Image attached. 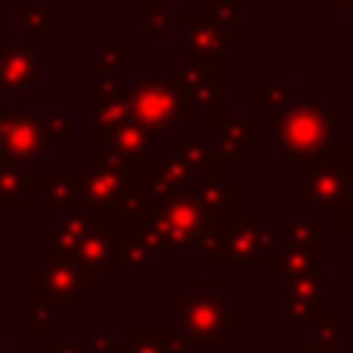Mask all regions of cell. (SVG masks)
<instances>
[{"mask_svg":"<svg viewBox=\"0 0 353 353\" xmlns=\"http://www.w3.org/2000/svg\"><path fill=\"white\" fill-rule=\"evenodd\" d=\"M279 248V232L263 211H239L226 220L220 267H267Z\"/></svg>","mask_w":353,"mask_h":353,"instance_id":"7","label":"cell"},{"mask_svg":"<svg viewBox=\"0 0 353 353\" xmlns=\"http://www.w3.org/2000/svg\"><path fill=\"white\" fill-rule=\"evenodd\" d=\"M168 325L195 350H223L239 335V298L220 279H189L168 298Z\"/></svg>","mask_w":353,"mask_h":353,"instance_id":"1","label":"cell"},{"mask_svg":"<svg viewBox=\"0 0 353 353\" xmlns=\"http://www.w3.org/2000/svg\"><path fill=\"white\" fill-rule=\"evenodd\" d=\"M128 109H130V121H137L155 137H165L171 130H183V128H195V121L201 115L171 72L140 74L137 84L128 87Z\"/></svg>","mask_w":353,"mask_h":353,"instance_id":"2","label":"cell"},{"mask_svg":"<svg viewBox=\"0 0 353 353\" xmlns=\"http://www.w3.org/2000/svg\"><path fill=\"white\" fill-rule=\"evenodd\" d=\"M223 236H226V223H208L205 232L195 242V263L199 267H220L223 261Z\"/></svg>","mask_w":353,"mask_h":353,"instance_id":"32","label":"cell"},{"mask_svg":"<svg viewBox=\"0 0 353 353\" xmlns=\"http://www.w3.org/2000/svg\"><path fill=\"white\" fill-rule=\"evenodd\" d=\"M294 99H298V87L294 84H273V81H267V84H254V90H251L254 112H261L267 118L282 112L285 105H292Z\"/></svg>","mask_w":353,"mask_h":353,"instance_id":"28","label":"cell"},{"mask_svg":"<svg viewBox=\"0 0 353 353\" xmlns=\"http://www.w3.org/2000/svg\"><path fill=\"white\" fill-rule=\"evenodd\" d=\"M298 353H347L338 341H325L319 335H307V338H298Z\"/></svg>","mask_w":353,"mask_h":353,"instance_id":"33","label":"cell"},{"mask_svg":"<svg viewBox=\"0 0 353 353\" xmlns=\"http://www.w3.org/2000/svg\"><path fill=\"white\" fill-rule=\"evenodd\" d=\"M338 232H341V239L353 248V201L347 211H341V220H338Z\"/></svg>","mask_w":353,"mask_h":353,"instance_id":"36","label":"cell"},{"mask_svg":"<svg viewBox=\"0 0 353 353\" xmlns=\"http://www.w3.org/2000/svg\"><path fill=\"white\" fill-rule=\"evenodd\" d=\"M338 294V282L325 279V276H307L298 282H285L282 285V310H285V323L304 325L313 323L316 313L325 307V298Z\"/></svg>","mask_w":353,"mask_h":353,"instance_id":"16","label":"cell"},{"mask_svg":"<svg viewBox=\"0 0 353 353\" xmlns=\"http://www.w3.org/2000/svg\"><path fill=\"white\" fill-rule=\"evenodd\" d=\"M31 195H37L43 211L65 214L84 208V183L81 168H34L31 171Z\"/></svg>","mask_w":353,"mask_h":353,"instance_id":"14","label":"cell"},{"mask_svg":"<svg viewBox=\"0 0 353 353\" xmlns=\"http://www.w3.org/2000/svg\"><path fill=\"white\" fill-rule=\"evenodd\" d=\"M41 353H84V344H81V338H72V341L50 338V341H41Z\"/></svg>","mask_w":353,"mask_h":353,"instance_id":"35","label":"cell"},{"mask_svg":"<svg viewBox=\"0 0 353 353\" xmlns=\"http://www.w3.org/2000/svg\"><path fill=\"white\" fill-rule=\"evenodd\" d=\"M325 12H350L353 16V0H323Z\"/></svg>","mask_w":353,"mask_h":353,"instance_id":"38","label":"cell"},{"mask_svg":"<svg viewBox=\"0 0 353 353\" xmlns=\"http://www.w3.org/2000/svg\"><path fill=\"white\" fill-rule=\"evenodd\" d=\"M168 152L195 176V183L208 180V176H217V174H230L223 159H220L211 143H205V140H171L168 143Z\"/></svg>","mask_w":353,"mask_h":353,"instance_id":"24","label":"cell"},{"mask_svg":"<svg viewBox=\"0 0 353 353\" xmlns=\"http://www.w3.org/2000/svg\"><path fill=\"white\" fill-rule=\"evenodd\" d=\"M350 103H353V87H350Z\"/></svg>","mask_w":353,"mask_h":353,"instance_id":"40","label":"cell"},{"mask_svg":"<svg viewBox=\"0 0 353 353\" xmlns=\"http://www.w3.org/2000/svg\"><path fill=\"white\" fill-rule=\"evenodd\" d=\"M307 276H323V248L279 242L273 261L267 263V279L285 285V282H298Z\"/></svg>","mask_w":353,"mask_h":353,"instance_id":"20","label":"cell"},{"mask_svg":"<svg viewBox=\"0 0 353 353\" xmlns=\"http://www.w3.org/2000/svg\"><path fill=\"white\" fill-rule=\"evenodd\" d=\"M84 134L87 140L105 143L124 121H130V109H128V93L124 97H93L84 93Z\"/></svg>","mask_w":353,"mask_h":353,"instance_id":"22","label":"cell"},{"mask_svg":"<svg viewBox=\"0 0 353 353\" xmlns=\"http://www.w3.org/2000/svg\"><path fill=\"white\" fill-rule=\"evenodd\" d=\"M350 22H353V16H350Z\"/></svg>","mask_w":353,"mask_h":353,"instance_id":"41","label":"cell"},{"mask_svg":"<svg viewBox=\"0 0 353 353\" xmlns=\"http://www.w3.org/2000/svg\"><path fill=\"white\" fill-rule=\"evenodd\" d=\"M47 130L50 137H53V143H62L72 137V118H68V112H53V115H47Z\"/></svg>","mask_w":353,"mask_h":353,"instance_id":"34","label":"cell"},{"mask_svg":"<svg viewBox=\"0 0 353 353\" xmlns=\"http://www.w3.org/2000/svg\"><path fill=\"white\" fill-rule=\"evenodd\" d=\"M140 217H143V223L149 226V232L159 239L161 254L192 251L199 236L205 232V226L211 223L208 214L201 211V205L192 199V192L155 201L146 211H140Z\"/></svg>","mask_w":353,"mask_h":353,"instance_id":"6","label":"cell"},{"mask_svg":"<svg viewBox=\"0 0 353 353\" xmlns=\"http://www.w3.org/2000/svg\"><path fill=\"white\" fill-rule=\"evenodd\" d=\"M12 25L25 31L28 43H50L59 34V3L56 0H12Z\"/></svg>","mask_w":353,"mask_h":353,"instance_id":"21","label":"cell"},{"mask_svg":"<svg viewBox=\"0 0 353 353\" xmlns=\"http://www.w3.org/2000/svg\"><path fill=\"white\" fill-rule=\"evenodd\" d=\"M211 146L230 171L239 168V159L254 152V118L248 112H217V115H211Z\"/></svg>","mask_w":353,"mask_h":353,"instance_id":"15","label":"cell"},{"mask_svg":"<svg viewBox=\"0 0 353 353\" xmlns=\"http://www.w3.org/2000/svg\"><path fill=\"white\" fill-rule=\"evenodd\" d=\"M226 59H199V56H183L180 68H174V78L183 84L186 97L199 112H223L226 99Z\"/></svg>","mask_w":353,"mask_h":353,"instance_id":"12","label":"cell"},{"mask_svg":"<svg viewBox=\"0 0 353 353\" xmlns=\"http://www.w3.org/2000/svg\"><path fill=\"white\" fill-rule=\"evenodd\" d=\"M176 16L171 0H143L140 3V37L149 43H161L176 31Z\"/></svg>","mask_w":353,"mask_h":353,"instance_id":"27","label":"cell"},{"mask_svg":"<svg viewBox=\"0 0 353 353\" xmlns=\"http://www.w3.org/2000/svg\"><path fill=\"white\" fill-rule=\"evenodd\" d=\"M325 239V226L323 217L313 211H282V242L292 245H304V248H323Z\"/></svg>","mask_w":353,"mask_h":353,"instance_id":"26","label":"cell"},{"mask_svg":"<svg viewBox=\"0 0 353 353\" xmlns=\"http://www.w3.org/2000/svg\"><path fill=\"white\" fill-rule=\"evenodd\" d=\"M31 171H34V168H25V165H16V161L0 159V211L3 214H19L28 208Z\"/></svg>","mask_w":353,"mask_h":353,"instance_id":"25","label":"cell"},{"mask_svg":"<svg viewBox=\"0 0 353 353\" xmlns=\"http://www.w3.org/2000/svg\"><path fill=\"white\" fill-rule=\"evenodd\" d=\"M81 183H84L87 208L97 211L99 217H109V214H137V208H140L137 186H134V171H128L121 161H115L103 149L84 155Z\"/></svg>","mask_w":353,"mask_h":353,"instance_id":"5","label":"cell"},{"mask_svg":"<svg viewBox=\"0 0 353 353\" xmlns=\"http://www.w3.org/2000/svg\"><path fill=\"white\" fill-rule=\"evenodd\" d=\"M103 223L115 232L118 267H121L124 279L128 282L143 279V273H146L155 257L161 254L159 239L149 232V226L143 223L140 214H109V217H103Z\"/></svg>","mask_w":353,"mask_h":353,"instance_id":"11","label":"cell"},{"mask_svg":"<svg viewBox=\"0 0 353 353\" xmlns=\"http://www.w3.org/2000/svg\"><path fill=\"white\" fill-rule=\"evenodd\" d=\"M74 270L81 273L84 285L90 288L93 294H99V285L109 279H115L118 273V242H115V232L99 220L78 245H74V254H72Z\"/></svg>","mask_w":353,"mask_h":353,"instance_id":"13","label":"cell"},{"mask_svg":"<svg viewBox=\"0 0 353 353\" xmlns=\"http://www.w3.org/2000/svg\"><path fill=\"white\" fill-rule=\"evenodd\" d=\"M192 199L201 205V211L208 214L211 223H226V220H232L242 211L239 208V183L230 180L226 174L208 176V180L195 183Z\"/></svg>","mask_w":353,"mask_h":353,"instance_id":"23","label":"cell"},{"mask_svg":"<svg viewBox=\"0 0 353 353\" xmlns=\"http://www.w3.org/2000/svg\"><path fill=\"white\" fill-rule=\"evenodd\" d=\"M214 3H239V0H195V6H214Z\"/></svg>","mask_w":353,"mask_h":353,"instance_id":"39","label":"cell"},{"mask_svg":"<svg viewBox=\"0 0 353 353\" xmlns=\"http://www.w3.org/2000/svg\"><path fill=\"white\" fill-rule=\"evenodd\" d=\"M81 344H84V353H124L121 335L112 323H87Z\"/></svg>","mask_w":353,"mask_h":353,"instance_id":"31","label":"cell"},{"mask_svg":"<svg viewBox=\"0 0 353 353\" xmlns=\"http://www.w3.org/2000/svg\"><path fill=\"white\" fill-rule=\"evenodd\" d=\"M0 353H3V350H0Z\"/></svg>","mask_w":353,"mask_h":353,"instance_id":"42","label":"cell"},{"mask_svg":"<svg viewBox=\"0 0 353 353\" xmlns=\"http://www.w3.org/2000/svg\"><path fill=\"white\" fill-rule=\"evenodd\" d=\"M335 112L323 103V97H298L292 105L267 118L270 134L282 152L294 155L298 161L313 159L338 143Z\"/></svg>","mask_w":353,"mask_h":353,"instance_id":"3","label":"cell"},{"mask_svg":"<svg viewBox=\"0 0 353 353\" xmlns=\"http://www.w3.org/2000/svg\"><path fill=\"white\" fill-rule=\"evenodd\" d=\"M25 285L28 294H37L41 301H47L56 313L59 310H84L87 298H93V292L84 285L81 273L74 270L72 261H43L41 267H31L25 273Z\"/></svg>","mask_w":353,"mask_h":353,"instance_id":"10","label":"cell"},{"mask_svg":"<svg viewBox=\"0 0 353 353\" xmlns=\"http://www.w3.org/2000/svg\"><path fill=\"white\" fill-rule=\"evenodd\" d=\"M338 152H341V165H344V171H347L350 183H353V134H350L347 143H338Z\"/></svg>","mask_w":353,"mask_h":353,"instance_id":"37","label":"cell"},{"mask_svg":"<svg viewBox=\"0 0 353 353\" xmlns=\"http://www.w3.org/2000/svg\"><path fill=\"white\" fill-rule=\"evenodd\" d=\"M25 316H28V325H25V335L28 338H37V341L56 338V310L47 301L25 292Z\"/></svg>","mask_w":353,"mask_h":353,"instance_id":"29","label":"cell"},{"mask_svg":"<svg viewBox=\"0 0 353 353\" xmlns=\"http://www.w3.org/2000/svg\"><path fill=\"white\" fill-rule=\"evenodd\" d=\"M155 140H159V137L149 134V130L140 128L137 121H124L121 128H118L105 143H99L97 149L109 152L112 159L121 161L128 171H140V168H146L149 161H152Z\"/></svg>","mask_w":353,"mask_h":353,"instance_id":"18","label":"cell"},{"mask_svg":"<svg viewBox=\"0 0 353 353\" xmlns=\"http://www.w3.org/2000/svg\"><path fill=\"white\" fill-rule=\"evenodd\" d=\"M121 344L124 353H199L168 323H130Z\"/></svg>","mask_w":353,"mask_h":353,"instance_id":"19","label":"cell"},{"mask_svg":"<svg viewBox=\"0 0 353 353\" xmlns=\"http://www.w3.org/2000/svg\"><path fill=\"white\" fill-rule=\"evenodd\" d=\"M53 152L47 112H0V159L34 168Z\"/></svg>","mask_w":353,"mask_h":353,"instance_id":"8","label":"cell"},{"mask_svg":"<svg viewBox=\"0 0 353 353\" xmlns=\"http://www.w3.org/2000/svg\"><path fill=\"white\" fill-rule=\"evenodd\" d=\"M56 65L59 59L37 43H0V93H25L31 99L43 97L41 78Z\"/></svg>","mask_w":353,"mask_h":353,"instance_id":"9","label":"cell"},{"mask_svg":"<svg viewBox=\"0 0 353 353\" xmlns=\"http://www.w3.org/2000/svg\"><path fill=\"white\" fill-rule=\"evenodd\" d=\"M353 183L347 171L341 165V152L338 143L325 152L313 155V159L298 161L294 171V208L298 211H313V214H325V211H347L353 201Z\"/></svg>","mask_w":353,"mask_h":353,"instance_id":"4","label":"cell"},{"mask_svg":"<svg viewBox=\"0 0 353 353\" xmlns=\"http://www.w3.org/2000/svg\"><path fill=\"white\" fill-rule=\"evenodd\" d=\"M176 31H180L183 56H199V59H230L239 56L236 43H230L205 16L199 12H180L176 16Z\"/></svg>","mask_w":353,"mask_h":353,"instance_id":"17","label":"cell"},{"mask_svg":"<svg viewBox=\"0 0 353 353\" xmlns=\"http://www.w3.org/2000/svg\"><path fill=\"white\" fill-rule=\"evenodd\" d=\"M84 65L90 72H97L99 78L105 74H124V65H128V43L124 41H109L99 50L84 56Z\"/></svg>","mask_w":353,"mask_h":353,"instance_id":"30","label":"cell"}]
</instances>
